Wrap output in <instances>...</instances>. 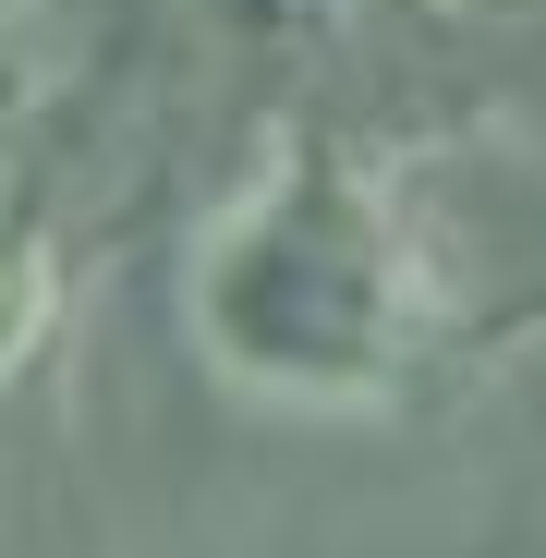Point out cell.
<instances>
[{
    "label": "cell",
    "mask_w": 546,
    "mask_h": 558,
    "mask_svg": "<svg viewBox=\"0 0 546 558\" xmlns=\"http://www.w3.org/2000/svg\"><path fill=\"white\" fill-rule=\"evenodd\" d=\"M195 328L243 389L340 413V401H389L449 316L377 170L340 146H280V170L195 255Z\"/></svg>",
    "instance_id": "1"
},
{
    "label": "cell",
    "mask_w": 546,
    "mask_h": 558,
    "mask_svg": "<svg viewBox=\"0 0 546 558\" xmlns=\"http://www.w3.org/2000/svg\"><path fill=\"white\" fill-rule=\"evenodd\" d=\"M49 316H61V267H49V243L0 231V389L25 377V352L49 340Z\"/></svg>",
    "instance_id": "2"
}]
</instances>
